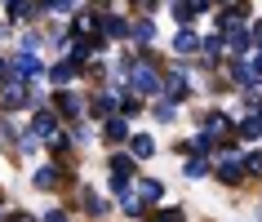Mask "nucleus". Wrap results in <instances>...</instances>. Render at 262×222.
<instances>
[{"label":"nucleus","mask_w":262,"mask_h":222,"mask_svg":"<svg viewBox=\"0 0 262 222\" xmlns=\"http://www.w3.org/2000/svg\"><path fill=\"white\" fill-rule=\"evenodd\" d=\"M116 80H124V89L138 94V98L160 94V71H156L147 58H124L120 67H116Z\"/></svg>","instance_id":"1"},{"label":"nucleus","mask_w":262,"mask_h":222,"mask_svg":"<svg viewBox=\"0 0 262 222\" xmlns=\"http://www.w3.org/2000/svg\"><path fill=\"white\" fill-rule=\"evenodd\" d=\"M27 102H31V84L27 80H14V76L0 80V107L5 111H23Z\"/></svg>","instance_id":"2"},{"label":"nucleus","mask_w":262,"mask_h":222,"mask_svg":"<svg viewBox=\"0 0 262 222\" xmlns=\"http://www.w3.org/2000/svg\"><path fill=\"white\" fill-rule=\"evenodd\" d=\"M27 134H31L36 142H54V138H58V116H54V107H40V111H36Z\"/></svg>","instance_id":"3"},{"label":"nucleus","mask_w":262,"mask_h":222,"mask_svg":"<svg viewBox=\"0 0 262 222\" xmlns=\"http://www.w3.org/2000/svg\"><path fill=\"white\" fill-rule=\"evenodd\" d=\"M160 94H165L169 102H182V98L191 94V76H187V67H173V71H169V80H160Z\"/></svg>","instance_id":"4"},{"label":"nucleus","mask_w":262,"mask_h":222,"mask_svg":"<svg viewBox=\"0 0 262 222\" xmlns=\"http://www.w3.org/2000/svg\"><path fill=\"white\" fill-rule=\"evenodd\" d=\"M40 71H45V62H40L36 54H18L14 62H9V76H14V80H27V84L36 80Z\"/></svg>","instance_id":"5"},{"label":"nucleus","mask_w":262,"mask_h":222,"mask_svg":"<svg viewBox=\"0 0 262 222\" xmlns=\"http://www.w3.org/2000/svg\"><path fill=\"white\" fill-rule=\"evenodd\" d=\"M200 125H205V134H209V138H213V142H227V138H231V120H227V116H222V111H205V116H200Z\"/></svg>","instance_id":"6"},{"label":"nucleus","mask_w":262,"mask_h":222,"mask_svg":"<svg viewBox=\"0 0 262 222\" xmlns=\"http://www.w3.org/2000/svg\"><path fill=\"white\" fill-rule=\"evenodd\" d=\"M80 111H84L80 94H71V89H58V98H54V116H62V120H76Z\"/></svg>","instance_id":"7"},{"label":"nucleus","mask_w":262,"mask_h":222,"mask_svg":"<svg viewBox=\"0 0 262 222\" xmlns=\"http://www.w3.org/2000/svg\"><path fill=\"white\" fill-rule=\"evenodd\" d=\"M120 98L124 94H116V89H98V94H94V116H98V120L116 116V111H120Z\"/></svg>","instance_id":"8"},{"label":"nucleus","mask_w":262,"mask_h":222,"mask_svg":"<svg viewBox=\"0 0 262 222\" xmlns=\"http://www.w3.org/2000/svg\"><path fill=\"white\" fill-rule=\"evenodd\" d=\"M200 45H205V36H200V31H191V27H182L178 36H173V54H182V58H191V54H200Z\"/></svg>","instance_id":"9"},{"label":"nucleus","mask_w":262,"mask_h":222,"mask_svg":"<svg viewBox=\"0 0 262 222\" xmlns=\"http://www.w3.org/2000/svg\"><path fill=\"white\" fill-rule=\"evenodd\" d=\"M134 195H138L142 205H160V195H165V187L156 178H134Z\"/></svg>","instance_id":"10"},{"label":"nucleus","mask_w":262,"mask_h":222,"mask_svg":"<svg viewBox=\"0 0 262 222\" xmlns=\"http://www.w3.org/2000/svg\"><path fill=\"white\" fill-rule=\"evenodd\" d=\"M245 178H249L245 160H235V156H231V160H222V165H218V182H227V187H240Z\"/></svg>","instance_id":"11"},{"label":"nucleus","mask_w":262,"mask_h":222,"mask_svg":"<svg viewBox=\"0 0 262 222\" xmlns=\"http://www.w3.org/2000/svg\"><path fill=\"white\" fill-rule=\"evenodd\" d=\"M98 31H107L111 40H129V23L116 14H98Z\"/></svg>","instance_id":"12"},{"label":"nucleus","mask_w":262,"mask_h":222,"mask_svg":"<svg viewBox=\"0 0 262 222\" xmlns=\"http://www.w3.org/2000/svg\"><path fill=\"white\" fill-rule=\"evenodd\" d=\"M76 76H80V67H76L71 58H62V62H54V67H49V80H54L58 89H67V84L76 80Z\"/></svg>","instance_id":"13"},{"label":"nucleus","mask_w":262,"mask_h":222,"mask_svg":"<svg viewBox=\"0 0 262 222\" xmlns=\"http://www.w3.org/2000/svg\"><path fill=\"white\" fill-rule=\"evenodd\" d=\"M129 156H134V160H151L156 156V138L151 134H134V138H129Z\"/></svg>","instance_id":"14"},{"label":"nucleus","mask_w":262,"mask_h":222,"mask_svg":"<svg viewBox=\"0 0 262 222\" xmlns=\"http://www.w3.org/2000/svg\"><path fill=\"white\" fill-rule=\"evenodd\" d=\"M200 9H209V0H173V18H178L182 27H187V23H191Z\"/></svg>","instance_id":"15"},{"label":"nucleus","mask_w":262,"mask_h":222,"mask_svg":"<svg viewBox=\"0 0 262 222\" xmlns=\"http://www.w3.org/2000/svg\"><path fill=\"white\" fill-rule=\"evenodd\" d=\"M245 18H249V0H231L218 14V27H231V23H245Z\"/></svg>","instance_id":"16"},{"label":"nucleus","mask_w":262,"mask_h":222,"mask_svg":"<svg viewBox=\"0 0 262 222\" xmlns=\"http://www.w3.org/2000/svg\"><path fill=\"white\" fill-rule=\"evenodd\" d=\"M129 36H134L138 45H151L156 40V23L151 18H138V23H129Z\"/></svg>","instance_id":"17"},{"label":"nucleus","mask_w":262,"mask_h":222,"mask_svg":"<svg viewBox=\"0 0 262 222\" xmlns=\"http://www.w3.org/2000/svg\"><path fill=\"white\" fill-rule=\"evenodd\" d=\"M102 134H107L111 142H129V125H124L120 116H107V120H102Z\"/></svg>","instance_id":"18"},{"label":"nucleus","mask_w":262,"mask_h":222,"mask_svg":"<svg viewBox=\"0 0 262 222\" xmlns=\"http://www.w3.org/2000/svg\"><path fill=\"white\" fill-rule=\"evenodd\" d=\"M120 209L129 213V218H142V213H147V205L134 195V187H124V191H120Z\"/></svg>","instance_id":"19"},{"label":"nucleus","mask_w":262,"mask_h":222,"mask_svg":"<svg viewBox=\"0 0 262 222\" xmlns=\"http://www.w3.org/2000/svg\"><path fill=\"white\" fill-rule=\"evenodd\" d=\"M231 138H262V120H258V116H249V120H240V125L231 129Z\"/></svg>","instance_id":"20"},{"label":"nucleus","mask_w":262,"mask_h":222,"mask_svg":"<svg viewBox=\"0 0 262 222\" xmlns=\"http://www.w3.org/2000/svg\"><path fill=\"white\" fill-rule=\"evenodd\" d=\"M94 31H98V14H94V9H84V14L76 18V27H71V36H94Z\"/></svg>","instance_id":"21"},{"label":"nucleus","mask_w":262,"mask_h":222,"mask_svg":"<svg viewBox=\"0 0 262 222\" xmlns=\"http://www.w3.org/2000/svg\"><path fill=\"white\" fill-rule=\"evenodd\" d=\"M23 18H36V5L31 0H9V23H23Z\"/></svg>","instance_id":"22"},{"label":"nucleus","mask_w":262,"mask_h":222,"mask_svg":"<svg viewBox=\"0 0 262 222\" xmlns=\"http://www.w3.org/2000/svg\"><path fill=\"white\" fill-rule=\"evenodd\" d=\"M36 187H40V191H54V187H58V169H54V165L36 169Z\"/></svg>","instance_id":"23"},{"label":"nucleus","mask_w":262,"mask_h":222,"mask_svg":"<svg viewBox=\"0 0 262 222\" xmlns=\"http://www.w3.org/2000/svg\"><path fill=\"white\" fill-rule=\"evenodd\" d=\"M111 173H120V178H138V173H134V156H111Z\"/></svg>","instance_id":"24"},{"label":"nucleus","mask_w":262,"mask_h":222,"mask_svg":"<svg viewBox=\"0 0 262 222\" xmlns=\"http://www.w3.org/2000/svg\"><path fill=\"white\" fill-rule=\"evenodd\" d=\"M156 120H160V125H169V120H173V116H178V102H169V98H160V102H156Z\"/></svg>","instance_id":"25"},{"label":"nucleus","mask_w":262,"mask_h":222,"mask_svg":"<svg viewBox=\"0 0 262 222\" xmlns=\"http://www.w3.org/2000/svg\"><path fill=\"white\" fill-rule=\"evenodd\" d=\"M209 169H213V165H209V156H191V160H187V178H205Z\"/></svg>","instance_id":"26"},{"label":"nucleus","mask_w":262,"mask_h":222,"mask_svg":"<svg viewBox=\"0 0 262 222\" xmlns=\"http://www.w3.org/2000/svg\"><path fill=\"white\" fill-rule=\"evenodd\" d=\"M84 209H89L94 218H102V213H107V200H102V195H94V191H84Z\"/></svg>","instance_id":"27"},{"label":"nucleus","mask_w":262,"mask_h":222,"mask_svg":"<svg viewBox=\"0 0 262 222\" xmlns=\"http://www.w3.org/2000/svg\"><path fill=\"white\" fill-rule=\"evenodd\" d=\"M151 222H187V213H182V209H160Z\"/></svg>","instance_id":"28"},{"label":"nucleus","mask_w":262,"mask_h":222,"mask_svg":"<svg viewBox=\"0 0 262 222\" xmlns=\"http://www.w3.org/2000/svg\"><path fill=\"white\" fill-rule=\"evenodd\" d=\"M80 0H45V9H54V14H71Z\"/></svg>","instance_id":"29"},{"label":"nucleus","mask_w":262,"mask_h":222,"mask_svg":"<svg viewBox=\"0 0 262 222\" xmlns=\"http://www.w3.org/2000/svg\"><path fill=\"white\" fill-rule=\"evenodd\" d=\"M245 173H262V151H249L245 156Z\"/></svg>","instance_id":"30"},{"label":"nucleus","mask_w":262,"mask_h":222,"mask_svg":"<svg viewBox=\"0 0 262 222\" xmlns=\"http://www.w3.org/2000/svg\"><path fill=\"white\" fill-rule=\"evenodd\" d=\"M40 49V36H23V54H36Z\"/></svg>","instance_id":"31"},{"label":"nucleus","mask_w":262,"mask_h":222,"mask_svg":"<svg viewBox=\"0 0 262 222\" xmlns=\"http://www.w3.org/2000/svg\"><path fill=\"white\" fill-rule=\"evenodd\" d=\"M40 222H71V218H67V213H62V209H54V213H45Z\"/></svg>","instance_id":"32"},{"label":"nucleus","mask_w":262,"mask_h":222,"mask_svg":"<svg viewBox=\"0 0 262 222\" xmlns=\"http://www.w3.org/2000/svg\"><path fill=\"white\" fill-rule=\"evenodd\" d=\"M9 222H40V218H31V213H14Z\"/></svg>","instance_id":"33"},{"label":"nucleus","mask_w":262,"mask_h":222,"mask_svg":"<svg viewBox=\"0 0 262 222\" xmlns=\"http://www.w3.org/2000/svg\"><path fill=\"white\" fill-rule=\"evenodd\" d=\"M0 80H9V62L5 58H0Z\"/></svg>","instance_id":"34"},{"label":"nucleus","mask_w":262,"mask_h":222,"mask_svg":"<svg viewBox=\"0 0 262 222\" xmlns=\"http://www.w3.org/2000/svg\"><path fill=\"white\" fill-rule=\"evenodd\" d=\"M0 222H9V213H5V209H0Z\"/></svg>","instance_id":"35"},{"label":"nucleus","mask_w":262,"mask_h":222,"mask_svg":"<svg viewBox=\"0 0 262 222\" xmlns=\"http://www.w3.org/2000/svg\"><path fill=\"white\" fill-rule=\"evenodd\" d=\"M253 107H258V120H262V102H253Z\"/></svg>","instance_id":"36"},{"label":"nucleus","mask_w":262,"mask_h":222,"mask_svg":"<svg viewBox=\"0 0 262 222\" xmlns=\"http://www.w3.org/2000/svg\"><path fill=\"white\" fill-rule=\"evenodd\" d=\"M209 5H213V0H209Z\"/></svg>","instance_id":"37"}]
</instances>
